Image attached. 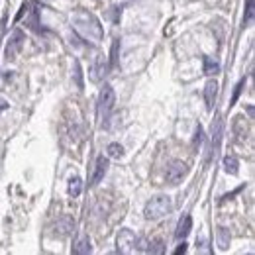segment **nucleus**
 Returning <instances> with one entry per match:
<instances>
[{"label":"nucleus","mask_w":255,"mask_h":255,"mask_svg":"<svg viewBox=\"0 0 255 255\" xmlns=\"http://www.w3.org/2000/svg\"><path fill=\"white\" fill-rule=\"evenodd\" d=\"M71 22H73V28L75 32L83 37V39H88L92 43H98L104 35V30H102L98 18L86 10H77L73 16H71Z\"/></svg>","instance_id":"1"},{"label":"nucleus","mask_w":255,"mask_h":255,"mask_svg":"<svg viewBox=\"0 0 255 255\" xmlns=\"http://www.w3.org/2000/svg\"><path fill=\"white\" fill-rule=\"evenodd\" d=\"M171 210H173V200L169 196H155L145 204L143 216H145V220H159V218L167 216Z\"/></svg>","instance_id":"2"},{"label":"nucleus","mask_w":255,"mask_h":255,"mask_svg":"<svg viewBox=\"0 0 255 255\" xmlns=\"http://www.w3.org/2000/svg\"><path fill=\"white\" fill-rule=\"evenodd\" d=\"M114 102H116V92L110 85H104L98 94V118L102 122H106L110 118V112L114 108Z\"/></svg>","instance_id":"3"},{"label":"nucleus","mask_w":255,"mask_h":255,"mask_svg":"<svg viewBox=\"0 0 255 255\" xmlns=\"http://www.w3.org/2000/svg\"><path fill=\"white\" fill-rule=\"evenodd\" d=\"M187 173H188L187 163L175 159V161H171V163L167 165V169H165V181H167L169 185H179V183L185 179Z\"/></svg>","instance_id":"4"},{"label":"nucleus","mask_w":255,"mask_h":255,"mask_svg":"<svg viewBox=\"0 0 255 255\" xmlns=\"http://www.w3.org/2000/svg\"><path fill=\"white\" fill-rule=\"evenodd\" d=\"M116 245H118V251L120 253H134L139 245V239L136 238V234L132 230H120L118 238H116Z\"/></svg>","instance_id":"5"},{"label":"nucleus","mask_w":255,"mask_h":255,"mask_svg":"<svg viewBox=\"0 0 255 255\" xmlns=\"http://www.w3.org/2000/svg\"><path fill=\"white\" fill-rule=\"evenodd\" d=\"M22 47H24V32L14 30L12 35H10V39H8V45H6V49H4V57H6V61H14L16 55L22 51Z\"/></svg>","instance_id":"6"},{"label":"nucleus","mask_w":255,"mask_h":255,"mask_svg":"<svg viewBox=\"0 0 255 255\" xmlns=\"http://www.w3.org/2000/svg\"><path fill=\"white\" fill-rule=\"evenodd\" d=\"M108 71H110V63H108L106 55H96V59L92 63V69H90V79L94 83H98L108 75Z\"/></svg>","instance_id":"7"},{"label":"nucleus","mask_w":255,"mask_h":255,"mask_svg":"<svg viewBox=\"0 0 255 255\" xmlns=\"http://www.w3.org/2000/svg\"><path fill=\"white\" fill-rule=\"evenodd\" d=\"M222 128H224V122H222L220 116H216L214 122H212V128H210V141H212V147H210L212 151H210V155H212V153H216L218 147H220V141H222Z\"/></svg>","instance_id":"8"},{"label":"nucleus","mask_w":255,"mask_h":255,"mask_svg":"<svg viewBox=\"0 0 255 255\" xmlns=\"http://www.w3.org/2000/svg\"><path fill=\"white\" fill-rule=\"evenodd\" d=\"M106 171H108V157H104V155H100L98 159H96V165H94V173H92V177H90V187H94V185H98L102 179H104V175H106Z\"/></svg>","instance_id":"9"},{"label":"nucleus","mask_w":255,"mask_h":255,"mask_svg":"<svg viewBox=\"0 0 255 255\" xmlns=\"http://www.w3.org/2000/svg\"><path fill=\"white\" fill-rule=\"evenodd\" d=\"M216 96H218V83L216 81H208L204 86V102H206V110H214L216 104Z\"/></svg>","instance_id":"10"},{"label":"nucleus","mask_w":255,"mask_h":255,"mask_svg":"<svg viewBox=\"0 0 255 255\" xmlns=\"http://www.w3.org/2000/svg\"><path fill=\"white\" fill-rule=\"evenodd\" d=\"M73 226H75V222H73V218H69V216H63V218H59L57 220V224L53 226V236H57V238H67L69 234H73Z\"/></svg>","instance_id":"11"},{"label":"nucleus","mask_w":255,"mask_h":255,"mask_svg":"<svg viewBox=\"0 0 255 255\" xmlns=\"http://www.w3.org/2000/svg\"><path fill=\"white\" fill-rule=\"evenodd\" d=\"M190 230H192V218H190V214H183L181 220H179V224H177L175 238L177 239H185L190 234Z\"/></svg>","instance_id":"12"},{"label":"nucleus","mask_w":255,"mask_h":255,"mask_svg":"<svg viewBox=\"0 0 255 255\" xmlns=\"http://www.w3.org/2000/svg\"><path fill=\"white\" fill-rule=\"evenodd\" d=\"M75 255H88L90 251H92V247H90V239L86 238V236H81L79 239H77V243L73 245V249H71Z\"/></svg>","instance_id":"13"},{"label":"nucleus","mask_w":255,"mask_h":255,"mask_svg":"<svg viewBox=\"0 0 255 255\" xmlns=\"http://www.w3.org/2000/svg\"><path fill=\"white\" fill-rule=\"evenodd\" d=\"M222 165H224V171H226L228 175H238V173H239V161H238V157H234V155H226L224 161H222Z\"/></svg>","instance_id":"14"},{"label":"nucleus","mask_w":255,"mask_h":255,"mask_svg":"<svg viewBox=\"0 0 255 255\" xmlns=\"http://www.w3.org/2000/svg\"><path fill=\"white\" fill-rule=\"evenodd\" d=\"M67 192H69V196H73V198H77L81 192H83V179L81 177H71L69 179V185H67Z\"/></svg>","instance_id":"15"},{"label":"nucleus","mask_w":255,"mask_h":255,"mask_svg":"<svg viewBox=\"0 0 255 255\" xmlns=\"http://www.w3.org/2000/svg\"><path fill=\"white\" fill-rule=\"evenodd\" d=\"M216 239H218L220 249L226 251L228 245H230V230H228V228H218V232H216Z\"/></svg>","instance_id":"16"},{"label":"nucleus","mask_w":255,"mask_h":255,"mask_svg":"<svg viewBox=\"0 0 255 255\" xmlns=\"http://www.w3.org/2000/svg\"><path fill=\"white\" fill-rule=\"evenodd\" d=\"M204 73L206 75H218L220 73V63L216 61V59H212V57H204Z\"/></svg>","instance_id":"17"},{"label":"nucleus","mask_w":255,"mask_h":255,"mask_svg":"<svg viewBox=\"0 0 255 255\" xmlns=\"http://www.w3.org/2000/svg\"><path fill=\"white\" fill-rule=\"evenodd\" d=\"M73 79H75V85L83 90L85 88V81H83V69H81V63H79V59H75V63H73Z\"/></svg>","instance_id":"18"},{"label":"nucleus","mask_w":255,"mask_h":255,"mask_svg":"<svg viewBox=\"0 0 255 255\" xmlns=\"http://www.w3.org/2000/svg\"><path fill=\"white\" fill-rule=\"evenodd\" d=\"M253 4H255V0H245V14H243V26H251V22H253Z\"/></svg>","instance_id":"19"},{"label":"nucleus","mask_w":255,"mask_h":255,"mask_svg":"<svg viewBox=\"0 0 255 255\" xmlns=\"http://www.w3.org/2000/svg\"><path fill=\"white\" fill-rule=\"evenodd\" d=\"M245 83H247V79L243 77V79H239V83L234 86V94H232V100H230V106H234L236 102H238V98H239V94H241V90H243Z\"/></svg>","instance_id":"20"},{"label":"nucleus","mask_w":255,"mask_h":255,"mask_svg":"<svg viewBox=\"0 0 255 255\" xmlns=\"http://www.w3.org/2000/svg\"><path fill=\"white\" fill-rule=\"evenodd\" d=\"M108 155L114 157V159H120V157L124 155V147H122L120 143H110V145H108Z\"/></svg>","instance_id":"21"},{"label":"nucleus","mask_w":255,"mask_h":255,"mask_svg":"<svg viewBox=\"0 0 255 255\" xmlns=\"http://www.w3.org/2000/svg\"><path fill=\"white\" fill-rule=\"evenodd\" d=\"M147 251H151V253H161L163 251V241L161 239H151L149 241V247H145Z\"/></svg>","instance_id":"22"},{"label":"nucleus","mask_w":255,"mask_h":255,"mask_svg":"<svg viewBox=\"0 0 255 255\" xmlns=\"http://www.w3.org/2000/svg\"><path fill=\"white\" fill-rule=\"evenodd\" d=\"M28 26H30L34 32H39V14H37V8L32 10V20L28 22Z\"/></svg>","instance_id":"23"},{"label":"nucleus","mask_w":255,"mask_h":255,"mask_svg":"<svg viewBox=\"0 0 255 255\" xmlns=\"http://www.w3.org/2000/svg\"><path fill=\"white\" fill-rule=\"evenodd\" d=\"M208 245V241L206 239H204V238H200V239H196V247L202 251V253H210V249L206 247Z\"/></svg>","instance_id":"24"},{"label":"nucleus","mask_w":255,"mask_h":255,"mask_svg":"<svg viewBox=\"0 0 255 255\" xmlns=\"http://www.w3.org/2000/svg\"><path fill=\"white\" fill-rule=\"evenodd\" d=\"M28 8H30V4H28V2H24V4L20 6V12H18V16H16V22H20V18H22V16L28 12Z\"/></svg>","instance_id":"25"},{"label":"nucleus","mask_w":255,"mask_h":255,"mask_svg":"<svg viewBox=\"0 0 255 255\" xmlns=\"http://www.w3.org/2000/svg\"><path fill=\"white\" fill-rule=\"evenodd\" d=\"M202 141V126L198 124L196 126V132H194V143H200Z\"/></svg>","instance_id":"26"},{"label":"nucleus","mask_w":255,"mask_h":255,"mask_svg":"<svg viewBox=\"0 0 255 255\" xmlns=\"http://www.w3.org/2000/svg\"><path fill=\"white\" fill-rule=\"evenodd\" d=\"M181 253H187V243H185V241L179 243V247L175 249V255H181Z\"/></svg>","instance_id":"27"},{"label":"nucleus","mask_w":255,"mask_h":255,"mask_svg":"<svg viewBox=\"0 0 255 255\" xmlns=\"http://www.w3.org/2000/svg\"><path fill=\"white\" fill-rule=\"evenodd\" d=\"M8 100H4V98H0V112H4V110H8Z\"/></svg>","instance_id":"28"},{"label":"nucleus","mask_w":255,"mask_h":255,"mask_svg":"<svg viewBox=\"0 0 255 255\" xmlns=\"http://www.w3.org/2000/svg\"><path fill=\"white\" fill-rule=\"evenodd\" d=\"M241 190H243V185H241V187H239V188H236V190H234V192H230V194H226V196H224V198H222V200H230V198H232V196H234V194H238V192H241Z\"/></svg>","instance_id":"29"}]
</instances>
